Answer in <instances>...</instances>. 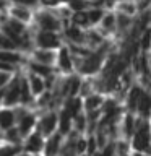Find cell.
Segmentation results:
<instances>
[{"label": "cell", "mask_w": 151, "mask_h": 156, "mask_svg": "<svg viewBox=\"0 0 151 156\" xmlns=\"http://www.w3.org/2000/svg\"><path fill=\"white\" fill-rule=\"evenodd\" d=\"M33 29H42V31H62V21L55 15L52 8L36 7L33 10V21L29 24Z\"/></svg>", "instance_id": "1"}, {"label": "cell", "mask_w": 151, "mask_h": 156, "mask_svg": "<svg viewBox=\"0 0 151 156\" xmlns=\"http://www.w3.org/2000/svg\"><path fill=\"white\" fill-rule=\"evenodd\" d=\"M33 44L39 49H51L57 51L63 44L62 34L57 31H42V29H33Z\"/></svg>", "instance_id": "2"}, {"label": "cell", "mask_w": 151, "mask_h": 156, "mask_svg": "<svg viewBox=\"0 0 151 156\" xmlns=\"http://www.w3.org/2000/svg\"><path fill=\"white\" fill-rule=\"evenodd\" d=\"M132 146L138 153L149 151V125L146 119H143L141 122L135 120V130L132 133Z\"/></svg>", "instance_id": "3"}, {"label": "cell", "mask_w": 151, "mask_h": 156, "mask_svg": "<svg viewBox=\"0 0 151 156\" xmlns=\"http://www.w3.org/2000/svg\"><path fill=\"white\" fill-rule=\"evenodd\" d=\"M54 70L57 75H72L75 73V67H73V58L72 54L68 51L65 44L55 51V63H54Z\"/></svg>", "instance_id": "4"}, {"label": "cell", "mask_w": 151, "mask_h": 156, "mask_svg": "<svg viewBox=\"0 0 151 156\" xmlns=\"http://www.w3.org/2000/svg\"><path fill=\"white\" fill-rule=\"evenodd\" d=\"M106 39H112L115 36V12L114 10H106L102 15L101 21L97 26H94Z\"/></svg>", "instance_id": "5"}, {"label": "cell", "mask_w": 151, "mask_h": 156, "mask_svg": "<svg viewBox=\"0 0 151 156\" xmlns=\"http://www.w3.org/2000/svg\"><path fill=\"white\" fill-rule=\"evenodd\" d=\"M33 10L31 7H26V5H21V3H10L7 7V15L12 18H16L19 21L26 23V24H31L33 21Z\"/></svg>", "instance_id": "6"}, {"label": "cell", "mask_w": 151, "mask_h": 156, "mask_svg": "<svg viewBox=\"0 0 151 156\" xmlns=\"http://www.w3.org/2000/svg\"><path fill=\"white\" fill-rule=\"evenodd\" d=\"M28 58H29V60L37 62V63H42V65L54 67V63H55V51H51V49L33 47L31 52L28 54Z\"/></svg>", "instance_id": "7"}, {"label": "cell", "mask_w": 151, "mask_h": 156, "mask_svg": "<svg viewBox=\"0 0 151 156\" xmlns=\"http://www.w3.org/2000/svg\"><path fill=\"white\" fill-rule=\"evenodd\" d=\"M146 90V88H143L140 85L138 81L135 80V83L128 88V91H127V94H125V102H127V109H128V112H136V106H138V102H140V98H141V93H143Z\"/></svg>", "instance_id": "8"}, {"label": "cell", "mask_w": 151, "mask_h": 156, "mask_svg": "<svg viewBox=\"0 0 151 156\" xmlns=\"http://www.w3.org/2000/svg\"><path fill=\"white\" fill-rule=\"evenodd\" d=\"M23 72H24V76H26V81H28L29 90H31L33 98L39 96L44 90H46V83H44V78L39 76V75H36V73H33V72L24 70V68H23Z\"/></svg>", "instance_id": "9"}, {"label": "cell", "mask_w": 151, "mask_h": 156, "mask_svg": "<svg viewBox=\"0 0 151 156\" xmlns=\"http://www.w3.org/2000/svg\"><path fill=\"white\" fill-rule=\"evenodd\" d=\"M60 141H62V135L58 132H54V133L49 135L47 141H44V154L46 156H57L58 151H60Z\"/></svg>", "instance_id": "10"}, {"label": "cell", "mask_w": 151, "mask_h": 156, "mask_svg": "<svg viewBox=\"0 0 151 156\" xmlns=\"http://www.w3.org/2000/svg\"><path fill=\"white\" fill-rule=\"evenodd\" d=\"M83 99V109H86V112H93V111H99L102 102H104V96L101 93L93 91L90 94H86Z\"/></svg>", "instance_id": "11"}, {"label": "cell", "mask_w": 151, "mask_h": 156, "mask_svg": "<svg viewBox=\"0 0 151 156\" xmlns=\"http://www.w3.org/2000/svg\"><path fill=\"white\" fill-rule=\"evenodd\" d=\"M57 120L58 117L55 112H49L42 117L41 120H39V132H41L42 135H51L54 132L57 130Z\"/></svg>", "instance_id": "12"}, {"label": "cell", "mask_w": 151, "mask_h": 156, "mask_svg": "<svg viewBox=\"0 0 151 156\" xmlns=\"http://www.w3.org/2000/svg\"><path fill=\"white\" fill-rule=\"evenodd\" d=\"M44 146V138H42V133L41 132H29L28 133V140H26V145H24V148H26L28 153H39V151L42 150Z\"/></svg>", "instance_id": "13"}, {"label": "cell", "mask_w": 151, "mask_h": 156, "mask_svg": "<svg viewBox=\"0 0 151 156\" xmlns=\"http://www.w3.org/2000/svg\"><path fill=\"white\" fill-rule=\"evenodd\" d=\"M112 10H114V12H117V13L128 15V16H136V15H138V12H136L135 0H114Z\"/></svg>", "instance_id": "14"}, {"label": "cell", "mask_w": 151, "mask_h": 156, "mask_svg": "<svg viewBox=\"0 0 151 156\" xmlns=\"http://www.w3.org/2000/svg\"><path fill=\"white\" fill-rule=\"evenodd\" d=\"M16 122H18L16 129L19 130L21 136H24V135H28L29 132L33 130L34 124H36V117H34L33 114H29V112H23L19 117H16Z\"/></svg>", "instance_id": "15"}, {"label": "cell", "mask_w": 151, "mask_h": 156, "mask_svg": "<svg viewBox=\"0 0 151 156\" xmlns=\"http://www.w3.org/2000/svg\"><path fill=\"white\" fill-rule=\"evenodd\" d=\"M63 111H65L67 114L73 119V117L78 115V114H80V112L83 111V99H81L80 96H70V98H65Z\"/></svg>", "instance_id": "16"}, {"label": "cell", "mask_w": 151, "mask_h": 156, "mask_svg": "<svg viewBox=\"0 0 151 156\" xmlns=\"http://www.w3.org/2000/svg\"><path fill=\"white\" fill-rule=\"evenodd\" d=\"M15 122H16V114L12 107H0V130H7L13 127Z\"/></svg>", "instance_id": "17"}, {"label": "cell", "mask_w": 151, "mask_h": 156, "mask_svg": "<svg viewBox=\"0 0 151 156\" xmlns=\"http://www.w3.org/2000/svg\"><path fill=\"white\" fill-rule=\"evenodd\" d=\"M33 101H34V98H33L31 90H29V86H28L26 76H24V73L23 75L19 73V104L26 106V104H31Z\"/></svg>", "instance_id": "18"}, {"label": "cell", "mask_w": 151, "mask_h": 156, "mask_svg": "<svg viewBox=\"0 0 151 156\" xmlns=\"http://www.w3.org/2000/svg\"><path fill=\"white\" fill-rule=\"evenodd\" d=\"M58 120H57V127H58V133H60L62 136H65L70 133L72 130V117L67 114L65 111H60V114H57Z\"/></svg>", "instance_id": "19"}, {"label": "cell", "mask_w": 151, "mask_h": 156, "mask_svg": "<svg viewBox=\"0 0 151 156\" xmlns=\"http://www.w3.org/2000/svg\"><path fill=\"white\" fill-rule=\"evenodd\" d=\"M70 23L75 24V26L81 28V29H88L90 26V21H88V15L86 10H76V12H72L70 15Z\"/></svg>", "instance_id": "20"}, {"label": "cell", "mask_w": 151, "mask_h": 156, "mask_svg": "<svg viewBox=\"0 0 151 156\" xmlns=\"http://www.w3.org/2000/svg\"><path fill=\"white\" fill-rule=\"evenodd\" d=\"M149 107H151V99H149V93L148 90H145L141 93V98H140V102L136 106V112L143 117V119H148L149 117Z\"/></svg>", "instance_id": "21"}, {"label": "cell", "mask_w": 151, "mask_h": 156, "mask_svg": "<svg viewBox=\"0 0 151 156\" xmlns=\"http://www.w3.org/2000/svg\"><path fill=\"white\" fill-rule=\"evenodd\" d=\"M106 12V8H102V7H88L86 8V15H88V21H90V26L91 28H94L99 24L101 21V18H102V15H104Z\"/></svg>", "instance_id": "22"}, {"label": "cell", "mask_w": 151, "mask_h": 156, "mask_svg": "<svg viewBox=\"0 0 151 156\" xmlns=\"http://www.w3.org/2000/svg\"><path fill=\"white\" fill-rule=\"evenodd\" d=\"M0 51H19L12 37H8L2 29H0Z\"/></svg>", "instance_id": "23"}, {"label": "cell", "mask_w": 151, "mask_h": 156, "mask_svg": "<svg viewBox=\"0 0 151 156\" xmlns=\"http://www.w3.org/2000/svg\"><path fill=\"white\" fill-rule=\"evenodd\" d=\"M3 132H5V138L8 140V143L18 145L19 141H21V133H19V130L15 125L10 127V129H7V130H3Z\"/></svg>", "instance_id": "24"}, {"label": "cell", "mask_w": 151, "mask_h": 156, "mask_svg": "<svg viewBox=\"0 0 151 156\" xmlns=\"http://www.w3.org/2000/svg\"><path fill=\"white\" fill-rule=\"evenodd\" d=\"M72 125L75 127V130H78V132H83L86 129V125H88V120H86V115L83 114V112H80L78 115H75L72 119Z\"/></svg>", "instance_id": "25"}, {"label": "cell", "mask_w": 151, "mask_h": 156, "mask_svg": "<svg viewBox=\"0 0 151 156\" xmlns=\"http://www.w3.org/2000/svg\"><path fill=\"white\" fill-rule=\"evenodd\" d=\"M133 130H135V117L132 115V112H128L124 119V133L127 136H132Z\"/></svg>", "instance_id": "26"}, {"label": "cell", "mask_w": 151, "mask_h": 156, "mask_svg": "<svg viewBox=\"0 0 151 156\" xmlns=\"http://www.w3.org/2000/svg\"><path fill=\"white\" fill-rule=\"evenodd\" d=\"M68 8L72 12H76V10H86L88 8V0H68L67 2Z\"/></svg>", "instance_id": "27"}, {"label": "cell", "mask_w": 151, "mask_h": 156, "mask_svg": "<svg viewBox=\"0 0 151 156\" xmlns=\"http://www.w3.org/2000/svg\"><path fill=\"white\" fill-rule=\"evenodd\" d=\"M68 0H37V7H46V8H55L58 5L67 3Z\"/></svg>", "instance_id": "28"}, {"label": "cell", "mask_w": 151, "mask_h": 156, "mask_svg": "<svg viewBox=\"0 0 151 156\" xmlns=\"http://www.w3.org/2000/svg\"><path fill=\"white\" fill-rule=\"evenodd\" d=\"M23 67H18V65H13V63H8V62H2L0 60V70L3 72H8V73H18L19 70H21Z\"/></svg>", "instance_id": "29"}, {"label": "cell", "mask_w": 151, "mask_h": 156, "mask_svg": "<svg viewBox=\"0 0 151 156\" xmlns=\"http://www.w3.org/2000/svg\"><path fill=\"white\" fill-rule=\"evenodd\" d=\"M13 78V73H8V72H3L0 70V88H5L8 85V81Z\"/></svg>", "instance_id": "30"}, {"label": "cell", "mask_w": 151, "mask_h": 156, "mask_svg": "<svg viewBox=\"0 0 151 156\" xmlns=\"http://www.w3.org/2000/svg\"><path fill=\"white\" fill-rule=\"evenodd\" d=\"M75 151L76 153H85L86 151V140L80 138L78 141H75Z\"/></svg>", "instance_id": "31"}, {"label": "cell", "mask_w": 151, "mask_h": 156, "mask_svg": "<svg viewBox=\"0 0 151 156\" xmlns=\"http://www.w3.org/2000/svg\"><path fill=\"white\" fill-rule=\"evenodd\" d=\"M2 102H3V88H0V107H2Z\"/></svg>", "instance_id": "32"}, {"label": "cell", "mask_w": 151, "mask_h": 156, "mask_svg": "<svg viewBox=\"0 0 151 156\" xmlns=\"http://www.w3.org/2000/svg\"><path fill=\"white\" fill-rule=\"evenodd\" d=\"M15 156H28V154H18V153H16V154H15Z\"/></svg>", "instance_id": "33"}]
</instances>
